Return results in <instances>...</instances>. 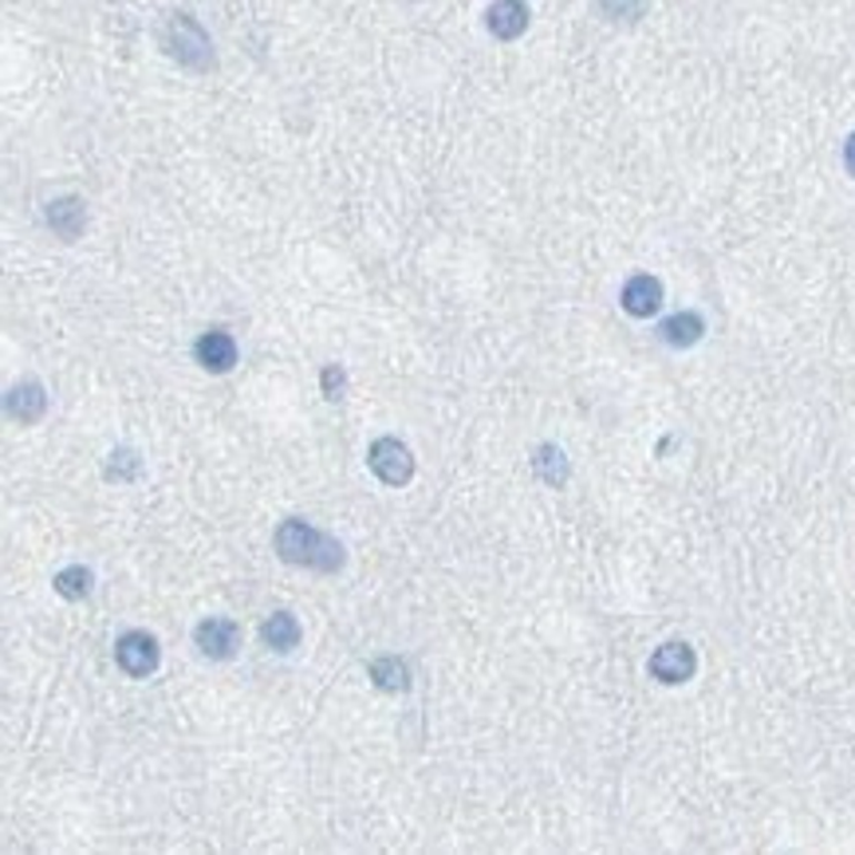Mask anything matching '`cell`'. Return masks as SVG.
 I'll return each instance as SVG.
<instances>
[{
	"instance_id": "6da1fadb",
	"label": "cell",
	"mask_w": 855,
	"mask_h": 855,
	"mask_svg": "<svg viewBox=\"0 0 855 855\" xmlns=\"http://www.w3.org/2000/svg\"><path fill=\"white\" fill-rule=\"evenodd\" d=\"M277 553L285 564L311 568V571H339V564H344V545L331 540L328 533H320V528H311L308 520H300V517L280 520Z\"/></svg>"
},
{
	"instance_id": "7a4b0ae2",
	"label": "cell",
	"mask_w": 855,
	"mask_h": 855,
	"mask_svg": "<svg viewBox=\"0 0 855 855\" xmlns=\"http://www.w3.org/2000/svg\"><path fill=\"white\" fill-rule=\"evenodd\" d=\"M166 52H170L173 60L182 63V68H190V71H206L209 63H213L209 36L201 32L198 20L186 17V12L170 17V24H166Z\"/></svg>"
},
{
	"instance_id": "3957f363",
	"label": "cell",
	"mask_w": 855,
	"mask_h": 855,
	"mask_svg": "<svg viewBox=\"0 0 855 855\" xmlns=\"http://www.w3.org/2000/svg\"><path fill=\"white\" fill-rule=\"evenodd\" d=\"M367 466H371V474L379 477L382 485H390V489H402V485L415 477V454H410L407 441H398V438H375L371 449H367Z\"/></svg>"
},
{
	"instance_id": "277c9868",
	"label": "cell",
	"mask_w": 855,
	"mask_h": 855,
	"mask_svg": "<svg viewBox=\"0 0 855 855\" xmlns=\"http://www.w3.org/2000/svg\"><path fill=\"white\" fill-rule=\"evenodd\" d=\"M115 663L127 678H150L162 663V647L150 632H127L115 643Z\"/></svg>"
},
{
	"instance_id": "5b68a950",
	"label": "cell",
	"mask_w": 855,
	"mask_h": 855,
	"mask_svg": "<svg viewBox=\"0 0 855 855\" xmlns=\"http://www.w3.org/2000/svg\"><path fill=\"white\" fill-rule=\"evenodd\" d=\"M650 678L663 686H683L694 678V670H698V655H694L690 643H663V647L650 655L647 663Z\"/></svg>"
},
{
	"instance_id": "8992f818",
	"label": "cell",
	"mask_w": 855,
	"mask_h": 855,
	"mask_svg": "<svg viewBox=\"0 0 855 855\" xmlns=\"http://www.w3.org/2000/svg\"><path fill=\"white\" fill-rule=\"evenodd\" d=\"M193 643L206 658L213 663H225V658H233L237 647H241V627L233 619H225V615H209L193 627Z\"/></svg>"
},
{
	"instance_id": "52a82bcc",
	"label": "cell",
	"mask_w": 855,
	"mask_h": 855,
	"mask_svg": "<svg viewBox=\"0 0 855 855\" xmlns=\"http://www.w3.org/2000/svg\"><path fill=\"white\" fill-rule=\"evenodd\" d=\"M619 304L627 316H635V320H650V316L663 308V285H658L655 277H647V272H639V277H632L627 285H623Z\"/></svg>"
},
{
	"instance_id": "ba28073f",
	"label": "cell",
	"mask_w": 855,
	"mask_h": 855,
	"mask_svg": "<svg viewBox=\"0 0 855 855\" xmlns=\"http://www.w3.org/2000/svg\"><path fill=\"white\" fill-rule=\"evenodd\" d=\"M193 355H198V364L206 367L209 375H225V371H233V364H237V339L225 328H213L193 344Z\"/></svg>"
},
{
	"instance_id": "9c48e42d",
	"label": "cell",
	"mask_w": 855,
	"mask_h": 855,
	"mask_svg": "<svg viewBox=\"0 0 855 855\" xmlns=\"http://www.w3.org/2000/svg\"><path fill=\"white\" fill-rule=\"evenodd\" d=\"M485 24H489V32L497 36V40H517L528 28V4L525 0H493Z\"/></svg>"
},
{
	"instance_id": "30bf717a",
	"label": "cell",
	"mask_w": 855,
	"mask_h": 855,
	"mask_svg": "<svg viewBox=\"0 0 855 855\" xmlns=\"http://www.w3.org/2000/svg\"><path fill=\"white\" fill-rule=\"evenodd\" d=\"M43 410H48V395H43V387L36 379H28V382H20V387L9 390V415L17 418L20 426L40 422Z\"/></svg>"
},
{
	"instance_id": "8fae6325",
	"label": "cell",
	"mask_w": 855,
	"mask_h": 855,
	"mask_svg": "<svg viewBox=\"0 0 855 855\" xmlns=\"http://www.w3.org/2000/svg\"><path fill=\"white\" fill-rule=\"evenodd\" d=\"M83 201L79 198H60L48 206V225H52V233L63 237V241H76L79 233H83Z\"/></svg>"
},
{
	"instance_id": "7c38bea8",
	"label": "cell",
	"mask_w": 855,
	"mask_h": 855,
	"mask_svg": "<svg viewBox=\"0 0 855 855\" xmlns=\"http://www.w3.org/2000/svg\"><path fill=\"white\" fill-rule=\"evenodd\" d=\"M658 336H663L670 347H694L702 336H706V320H702L698 311H674L670 320H663Z\"/></svg>"
},
{
	"instance_id": "4fadbf2b",
	"label": "cell",
	"mask_w": 855,
	"mask_h": 855,
	"mask_svg": "<svg viewBox=\"0 0 855 855\" xmlns=\"http://www.w3.org/2000/svg\"><path fill=\"white\" fill-rule=\"evenodd\" d=\"M260 639H265V647L285 655V650L300 647V623H296V615H288V612L268 615V619L260 623Z\"/></svg>"
},
{
	"instance_id": "5bb4252c",
	"label": "cell",
	"mask_w": 855,
	"mask_h": 855,
	"mask_svg": "<svg viewBox=\"0 0 855 855\" xmlns=\"http://www.w3.org/2000/svg\"><path fill=\"white\" fill-rule=\"evenodd\" d=\"M367 674H371V683L379 686V690H387V694L410 690V666L402 663V658H395V655L375 658V663L367 666Z\"/></svg>"
},
{
	"instance_id": "9a60e30c",
	"label": "cell",
	"mask_w": 855,
	"mask_h": 855,
	"mask_svg": "<svg viewBox=\"0 0 855 855\" xmlns=\"http://www.w3.org/2000/svg\"><path fill=\"white\" fill-rule=\"evenodd\" d=\"M91 568H83V564H71V568H63V571H56V579H52V588L60 591L63 599H83L87 591H91Z\"/></svg>"
},
{
	"instance_id": "2e32d148",
	"label": "cell",
	"mask_w": 855,
	"mask_h": 855,
	"mask_svg": "<svg viewBox=\"0 0 855 855\" xmlns=\"http://www.w3.org/2000/svg\"><path fill=\"white\" fill-rule=\"evenodd\" d=\"M139 474H142V461L135 449H111V454H107V469H103L107 481L130 485Z\"/></svg>"
},
{
	"instance_id": "e0dca14e",
	"label": "cell",
	"mask_w": 855,
	"mask_h": 855,
	"mask_svg": "<svg viewBox=\"0 0 855 855\" xmlns=\"http://www.w3.org/2000/svg\"><path fill=\"white\" fill-rule=\"evenodd\" d=\"M533 461H536V474L545 477L548 485H564V481H568V461H564V454L556 446H540Z\"/></svg>"
},
{
	"instance_id": "ac0fdd59",
	"label": "cell",
	"mask_w": 855,
	"mask_h": 855,
	"mask_svg": "<svg viewBox=\"0 0 855 855\" xmlns=\"http://www.w3.org/2000/svg\"><path fill=\"white\" fill-rule=\"evenodd\" d=\"M643 4H647V0H599V9L612 20H639Z\"/></svg>"
},
{
	"instance_id": "d6986e66",
	"label": "cell",
	"mask_w": 855,
	"mask_h": 855,
	"mask_svg": "<svg viewBox=\"0 0 855 855\" xmlns=\"http://www.w3.org/2000/svg\"><path fill=\"white\" fill-rule=\"evenodd\" d=\"M320 382H324V398H344V387H347V375H344V367H336V364H328L324 367V375H320Z\"/></svg>"
},
{
	"instance_id": "ffe728a7",
	"label": "cell",
	"mask_w": 855,
	"mask_h": 855,
	"mask_svg": "<svg viewBox=\"0 0 855 855\" xmlns=\"http://www.w3.org/2000/svg\"><path fill=\"white\" fill-rule=\"evenodd\" d=\"M844 166H847V173L855 178V130L847 135V142H844Z\"/></svg>"
}]
</instances>
